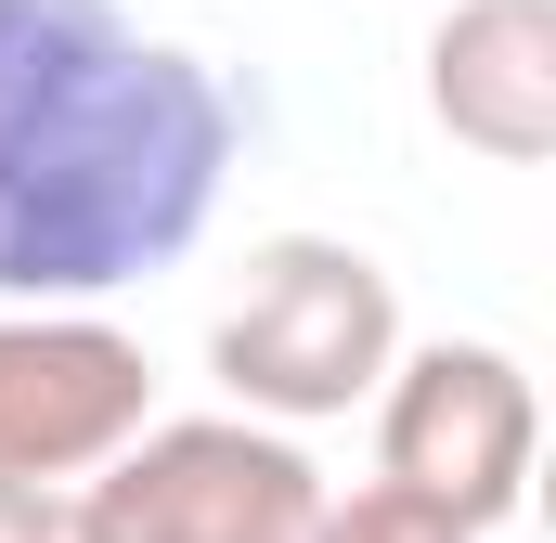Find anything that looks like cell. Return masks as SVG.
Listing matches in <instances>:
<instances>
[{
	"label": "cell",
	"instance_id": "cell-7",
	"mask_svg": "<svg viewBox=\"0 0 556 543\" xmlns=\"http://www.w3.org/2000/svg\"><path fill=\"white\" fill-rule=\"evenodd\" d=\"M311 543H479V531H453L440 505H415V492H389V479H363V492H324V518H311Z\"/></svg>",
	"mask_w": 556,
	"mask_h": 543
},
{
	"label": "cell",
	"instance_id": "cell-2",
	"mask_svg": "<svg viewBox=\"0 0 556 543\" xmlns=\"http://www.w3.org/2000/svg\"><path fill=\"white\" fill-rule=\"evenodd\" d=\"M207 363L247 402V427H324V414H350V402L389 389L402 298H389V272L363 260L350 233H273L247 260V285H233Z\"/></svg>",
	"mask_w": 556,
	"mask_h": 543
},
{
	"label": "cell",
	"instance_id": "cell-8",
	"mask_svg": "<svg viewBox=\"0 0 556 543\" xmlns=\"http://www.w3.org/2000/svg\"><path fill=\"white\" fill-rule=\"evenodd\" d=\"M0 543H78V492H0Z\"/></svg>",
	"mask_w": 556,
	"mask_h": 543
},
{
	"label": "cell",
	"instance_id": "cell-5",
	"mask_svg": "<svg viewBox=\"0 0 556 543\" xmlns=\"http://www.w3.org/2000/svg\"><path fill=\"white\" fill-rule=\"evenodd\" d=\"M155 427V363L104 311H0V492H78Z\"/></svg>",
	"mask_w": 556,
	"mask_h": 543
},
{
	"label": "cell",
	"instance_id": "cell-4",
	"mask_svg": "<svg viewBox=\"0 0 556 543\" xmlns=\"http://www.w3.org/2000/svg\"><path fill=\"white\" fill-rule=\"evenodd\" d=\"M531 440H544L531 363L492 337H427L376 389V479L440 505L453 531H505L531 505Z\"/></svg>",
	"mask_w": 556,
	"mask_h": 543
},
{
	"label": "cell",
	"instance_id": "cell-1",
	"mask_svg": "<svg viewBox=\"0 0 556 543\" xmlns=\"http://www.w3.org/2000/svg\"><path fill=\"white\" fill-rule=\"evenodd\" d=\"M247 155V104L130 0H0V311L168 272Z\"/></svg>",
	"mask_w": 556,
	"mask_h": 543
},
{
	"label": "cell",
	"instance_id": "cell-3",
	"mask_svg": "<svg viewBox=\"0 0 556 543\" xmlns=\"http://www.w3.org/2000/svg\"><path fill=\"white\" fill-rule=\"evenodd\" d=\"M311 453L247 414H168L104 479H78V543H311Z\"/></svg>",
	"mask_w": 556,
	"mask_h": 543
},
{
	"label": "cell",
	"instance_id": "cell-6",
	"mask_svg": "<svg viewBox=\"0 0 556 543\" xmlns=\"http://www.w3.org/2000/svg\"><path fill=\"white\" fill-rule=\"evenodd\" d=\"M427 117L492 168H544L556 155V0H453L427 39Z\"/></svg>",
	"mask_w": 556,
	"mask_h": 543
}]
</instances>
